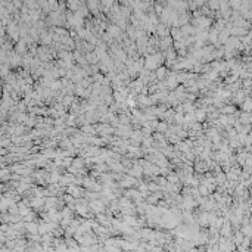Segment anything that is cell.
Wrapping results in <instances>:
<instances>
[{"instance_id": "1", "label": "cell", "mask_w": 252, "mask_h": 252, "mask_svg": "<svg viewBox=\"0 0 252 252\" xmlns=\"http://www.w3.org/2000/svg\"><path fill=\"white\" fill-rule=\"evenodd\" d=\"M67 193L68 195H71V196H74L75 199H78V198H81L83 196V193H84V190H83V187L81 186H77V184H69L67 187Z\"/></svg>"}, {"instance_id": "2", "label": "cell", "mask_w": 252, "mask_h": 252, "mask_svg": "<svg viewBox=\"0 0 252 252\" xmlns=\"http://www.w3.org/2000/svg\"><path fill=\"white\" fill-rule=\"evenodd\" d=\"M106 33L109 34V35H111L112 39L118 40V41H119V35H123V33H121V28L118 27L117 24H111V25L108 27Z\"/></svg>"}, {"instance_id": "3", "label": "cell", "mask_w": 252, "mask_h": 252, "mask_svg": "<svg viewBox=\"0 0 252 252\" xmlns=\"http://www.w3.org/2000/svg\"><path fill=\"white\" fill-rule=\"evenodd\" d=\"M171 46H173V39H171V35H170V37L159 39V49H161L162 52L168 50V49H171Z\"/></svg>"}, {"instance_id": "4", "label": "cell", "mask_w": 252, "mask_h": 252, "mask_svg": "<svg viewBox=\"0 0 252 252\" xmlns=\"http://www.w3.org/2000/svg\"><path fill=\"white\" fill-rule=\"evenodd\" d=\"M155 75H156V80H158V81H162V80L165 81V78H167V75H168L167 67H164V65H162V67H159L156 71H155Z\"/></svg>"}, {"instance_id": "5", "label": "cell", "mask_w": 252, "mask_h": 252, "mask_svg": "<svg viewBox=\"0 0 252 252\" xmlns=\"http://www.w3.org/2000/svg\"><path fill=\"white\" fill-rule=\"evenodd\" d=\"M171 39L174 40V41H183V39H184V35H183V33H181V28H171Z\"/></svg>"}, {"instance_id": "6", "label": "cell", "mask_w": 252, "mask_h": 252, "mask_svg": "<svg viewBox=\"0 0 252 252\" xmlns=\"http://www.w3.org/2000/svg\"><path fill=\"white\" fill-rule=\"evenodd\" d=\"M15 52H16L18 55H24V53H27V43H25L22 39L15 44Z\"/></svg>"}, {"instance_id": "7", "label": "cell", "mask_w": 252, "mask_h": 252, "mask_svg": "<svg viewBox=\"0 0 252 252\" xmlns=\"http://www.w3.org/2000/svg\"><path fill=\"white\" fill-rule=\"evenodd\" d=\"M25 229L30 235H39V224L33 221V223H25Z\"/></svg>"}, {"instance_id": "8", "label": "cell", "mask_w": 252, "mask_h": 252, "mask_svg": "<svg viewBox=\"0 0 252 252\" xmlns=\"http://www.w3.org/2000/svg\"><path fill=\"white\" fill-rule=\"evenodd\" d=\"M84 56H86V59H87V62H89V63H97V65H99V62H100V61H99V56L96 55V52L86 53Z\"/></svg>"}, {"instance_id": "9", "label": "cell", "mask_w": 252, "mask_h": 252, "mask_svg": "<svg viewBox=\"0 0 252 252\" xmlns=\"http://www.w3.org/2000/svg\"><path fill=\"white\" fill-rule=\"evenodd\" d=\"M167 180L168 183H173V184H177L180 181V174L179 173H174V171H171V173L167 175Z\"/></svg>"}, {"instance_id": "10", "label": "cell", "mask_w": 252, "mask_h": 252, "mask_svg": "<svg viewBox=\"0 0 252 252\" xmlns=\"http://www.w3.org/2000/svg\"><path fill=\"white\" fill-rule=\"evenodd\" d=\"M67 6L71 9V12H74V13H75V12H77L80 7L83 6V3H80V2H72V0H71V2H68V3H67Z\"/></svg>"}, {"instance_id": "11", "label": "cell", "mask_w": 252, "mask_h": 252, "mask_svg": "<svg viewBox=\"0 0 252 252\" xmlns=\"http://www.w3.org/2000/svg\"><path fill=\"white\" fill-rule=\"evenodd\" d=\"M84 164H86V161H84V159H83L81 156H80V158H74V161H72V167L78 168V170H83Z\"/></svg>"}, {"instance_id": "12", "label": "cell", "mask_w": 252, "mask_h": 252, "mask_svg": "<svg viewBox=\"0 0 252 252\" xmlns=\"http://www.w3.org/2000/svg\"><path fill=\"white\" fill-rule=\"evenodd\" d=\"M168 124L165 123V121H159V124H158V127H156V131L158 133H167L168 131Z\"/></svg>"}, {"instance_id": "13", "label": "cell", "mask_w": 252, "mask_h": 252, "mask_svg": "<svg viewBox=\"0 0 252 252\" xmlns=\"http://www.w3.org/2000/svg\"><path fill=\"white\" fill-rule=\"evenodd\" d=\"M84 91H86V89H84L81 84H75V89H74V93L78 96H84Z\"/></svg>"}, {"instance_id": "14", "label": "cell", "mask_w": 252, "mask_h": 252, "mask_svg": "<svg viewBox=\"0 0 252 252\" xmlns=\"http://www.w3.org/2000/svg\"><path fill=\"white\" fill-rule=\"evenodd\" d=\"M193 22H195V25H198V27H205V25H208V19H205V18H198V19H195Z\"/></svg>"}, {"instance_id": "15", "label": "cell", "mask_w": 252, "mask_h": 252, "mask_svg": "<svg viewBox=\"0 0 252 252\" xmlns=\"http://www.w3.org/2000/svg\"><path fill=\"white\" fill-rule=\"evenodd\" d=\"M181 106H183V112H186V114H189V112L193 111V105H192V103H189V102L183 103Z\"/></svg>"}, {"instance_id": "16", "label": "cell", "mask_w": 252, "mask_h": 252, "mask_svg": "<svg viewBox=\"0 0 252 252\" xmlns=\"http://www.w3.org/2000/svg\"><path fill=\"white\" fill-rule=\"evenodd\" d=\"M203 118H205V112L203 111L196 112V121H203Z\"/></svg>"}, {"instance_id": "17", "label": "cell", "mask_w": 252, "mask_h": 252, "mask_svg": "<svg viewBox=\"0 0 252 252\" xmlns=\"http://www.w3.org/2000/svg\"><path fill=\"white\" fill-rule=\"evenodd\" d=\"M12 142V139H7V137H5L3 136V139H2V147H6V146H9V143Z\"/></svg>"}, {"instance_id": "18", "label": "cell", "mask_w": 252, "mask_h": 252, "mask_svg": "<svg viewBox=\"0 0 252 252\" xmlns=\"http://www.w3.org/2000/svg\"><path fill=\"white\" fill-rule=\"evenodd\" d=\"M195 170L196 171H203V164H196V167H195Z\"/></svg>"}, {"instance_id": "19", "label": "cell", "mask_w": 252, "mask_h": 252, "mask_svg": "<svg viewBox=\"0 0 252 252\" xmlns=\"http://www.w3.org/2000/svg\"><path fill=\"white\" fill-rule=\"evenodd\" d=\"M198 189H199V192H201V193H207V187H205V186H199Z\"/></svg>"}]
</instances>
